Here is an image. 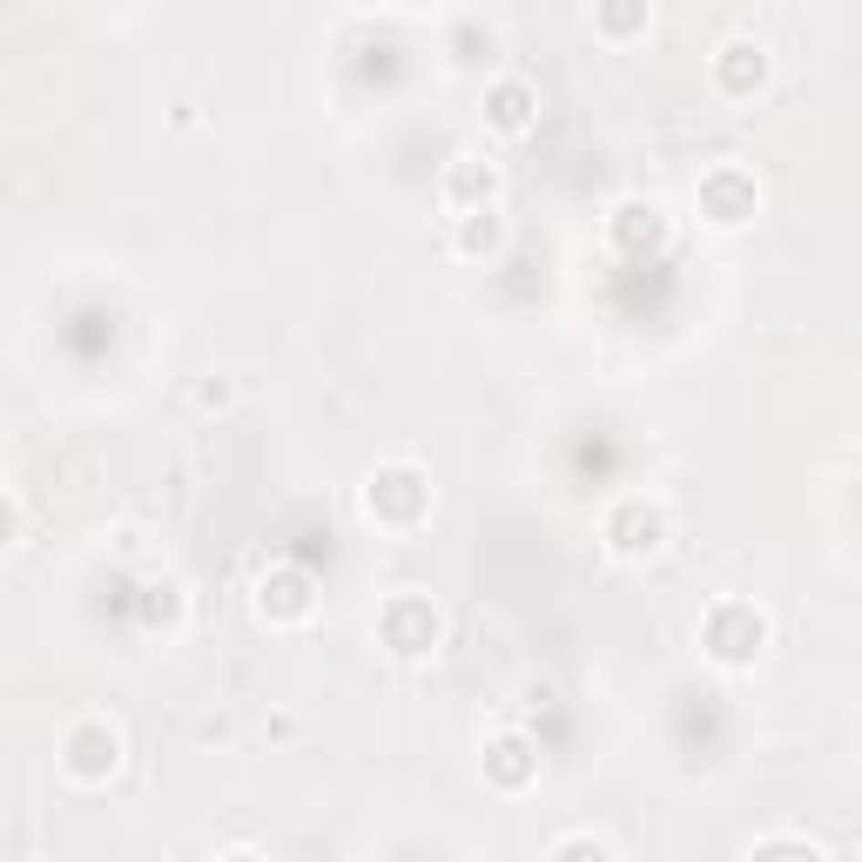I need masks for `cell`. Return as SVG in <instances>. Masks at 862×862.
<instances>
[{
    "mask_svg": "<svg viewBox=\"0 0 862 862\" xmlns=\"http://www.w3.org/2000/svg\"><path fill=\"white\" fill-rule=\"evenodd\" d=\"M498 122H506V128H519V88H506V95H498Z\"/></svg>",
    "mask_w": 862,
    "mask_h": 862,
    "instance_id": "obj_1",
    "label": "cell"
}]
</instances>
